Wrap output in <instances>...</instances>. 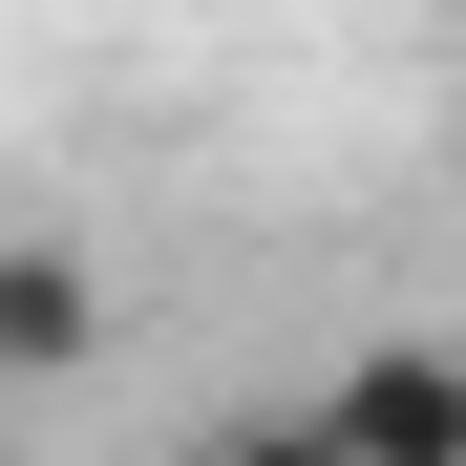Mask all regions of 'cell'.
Instances as JSON below:
<instances>
[{
  "instance_id": "cell-3",
  "label": "cell",
  "mask_w": 466,
  "mask_h": 466,
  "mask_svg": "<svg viewBox=\"0 0 466 466\" xmlns=\"http://www.w3.org/2000/svg\"><path fill=\"white\" fill-rule=\"evenodd\" d=\"M212 466H339V445H319V403H297V424H233Z\"/></svg>"
},
{
  "instance_id": "cell-4",
  "label": "cell",
  "mask_w": 466,
  "mask_h": 466,
  "mask_svg": "<svg viewBox=\"0 0 466 466\" xmlns=\"http://www.w3.org/2000/svg\"><path fill=\"white\" fill-rule=\"evenodd\" d=\"M445 127H466V106H445Z\"/></svg>"
},
{
  "instance_id": "cell-2",
  "label": "cell",
  "mask_w": 466,
  "mask_h": 466,
  "mask_svg": "<svg viewBox=\"0 0 466 466\" xmlns=\"http://www.w3.org/2000/svg\"><path fill=\"white\" fill-rule=\"evenodd\" d=\"M86 339H106V276L64 233H0V381H86Z\"/></svg>"
},
{
  "instance_id": "cell-1",
  "label": "cell",
  "mask_w": 466,
  "mask_h": 466,
  "mask_svg": "<svg viewBox=\"0 0 466 466\" xmlns=\"http://www.w3.org/2000/svg\"><path fill=\"white\" fill-rule=\"evenodd\" d=\"M319 445L339 466H466V339H360L319 381Z\"/></svg>"
}]
</instances>
